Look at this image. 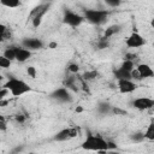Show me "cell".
<instances>
[{"label":"cell","instance_id":"obj_1","mask_svg":"<svg viewBox=\"0 0 154 154\" xmlns=\"http://www.w3.org/2000/svg\"><path fill=\"white\" fill-rule=\"evenodd\" d=\"M82 149L84 150H89V152H108V150H113L117 148V144H114L111 141L105 140L102 136L97 135V134H91L88 132L85 138L82 141L81 146Z\"/></svg>","mask_w":154,"mask_h":154},{"label":"cell","instance_id":"obj_2","mask_svg":"<svg viewBox=\"0 0 154 154\" xmlns=\"http://www.w3.org/2000/svg\"><path fill=\"white\" fill-rule=\"evenodd\" d=\"M2 88L7 89L12 96H22L29 91H31V87L23 79L17 77H8V79L4 83Z\"/></svg>","mask_w":154,"mask_h":154},{"label":"cell","instance_id":"obj_3","mask_svg":"<svg viewBox=\"0 0 154 154\" xmlns=\"http://www.w3.org/2000/svg\"><path fill=\"white\" fill-rule=\"evenodd\" d=\"M84 20H88L89 23L94 25H102L107 22L109 11L108 10H95V8H87L83 10Z\"/></svg>","mask_w":154,"mask_h":154},{"label":"cell","instance_id":"obj_4","mask_svg":"<svg viewBox=\"0 0 154 154\" xmlns=\"http://www.w3.org/2000/svg\"><path fill=\"white\" fill-rule=\"evenodd\" d=\"M51 4L49 2H42L40 5H37L36 7L32 8V11L29 14V18L31 20V24L34 28H38L42 23V18L45 17V14L48 12Z\"/></svg>","mask_w":154,"mask_h":154},{"label":"cell","instance_id":"obj_5","mask_svg":"<svg viewBox=\"0 0 154 154\" xmlns=\"http://www.w3.org/2000/svg\"><path fill=\"white\" fill-rule=\"evenodd\" d=\"M63 22L69 26L77 28L84 22V17L72 10L66 8V10H64V13H63Z\"/></svg>","mask_w":154,"mask_h":154},{"label":"cell","instance_id":"obj_6","mask_svg":"<svg viewBox=\"0 0 154 154\" xmlns=\"http://www.w3.org/2000/svg\"><path fill=\"white\" fill-rule=\"evenodd\" d=\"M77 135H78V129L75 126H69V128H64V129L59 130L57 134H54L52 140L55 142H66V141H70V140L77 137Z\"/></svg>","mask_w":154,"mask_h":154},{"label":"cell","instance_id":"obj_7","mask_svg":"<svg viewBox=\"0 0 154 154\" xmlns=\"http://www.w3.org/2000/svg\"><path fill=\"white\" fill-rule=\"evenodd\" d=\"M49 97L52 100H55L58 102H71L72 101V96H71V93L67 88L65 87H60V88H57L54 89L51 94H49Z\"/></svg>","mask_w":154,"mask_h":154},{"label":"cell","instance_id":"obj_8","mask_svg":"<svg viewBox=\"0 0 154 154\" xmlns=\"http://www.w3.org/2000/svg\"><path fill=\"white\" fill-rule=\"evenodd\" d=\"M131 105L134 108H136L138 111H148L154 107V100L152 97L141 96V97H136L135 100H132Z\"/></svg>","mask_w":154,"mask_h":154},{"label":"cell","instance_id":"obj_9","mask_svg":"<svg viewBox=\"0 0 154 154\" xmlns=\"http://www.w3.org/2000/svg\"><path fill=\"white\" fill-rule=\"evenodd\" d=\"M144 45H146V40L141 34L136 31L131 32L125 40V46L129 48H140V47H143Z\"/></svg>","mask_w":154,"mask_h":154},{"label":"cell","instance_id":"obj_10","mask_svg":"<svg viewBox=\"0 0 154 154\" xmlns=\"http://www.w3.org/2000/svg\"><path fill=\"white\" fill-rule=\"evenodd\" d=\"M117 87L122 94H130L137 89V84L132 79H117Z\"/></svg>","mask_w":154,"mask_h":154},{"label":"cell","instance_id":"obj_11","mask_svg":"<svg viewBox=\"0 0 154 154\" xmlns=\"http://www.w3.org/2000/svg\"><path fill=\"white\" fill-rule=\"evenodd\" d=\"M22 47L30 52L38 51V49L43 48V42L36 37H25L22 40Z\"/></svg>","mask_w":154,"mask_h":154},{"label":"cell","instance_id":"obj_12","mask_svg":"<svg viewBox=\"0 0 154 154\" xmlns=\"http://www.w3.org/2000/svg\"><path fill=\"white\" fill-rule=\"evenodd\" d=\"M140 75V78L143 79V78H149V77H153L154 76V71L153 69L148 65V64H138L136 67H135Z\"/></svg>","mask_w":154,"mask_h":154},{"label":"cell","instance_id":"obj_13","mask_svg":"<svg viewBox=\"0 0 154 154\" xmlns=\"http://www.w3.org/2000/svg\"><path fill=\"white\" fill-rule=\"evenodd\" d=\"M31 57V52L23 48L22 46H16V60L18 63H25Z\"/></svg>","mask_w":154,"mask_h":154},{"label":"cell","instance_id":"obj_14","mask_svg":"<svg viewBox=\"0 0 154 154\" xmlns=\"http://www.w3.org/2000/svg\"><path fill=\"white\" fill-rule=\"evenodd\" d=\"M122 30V26L119 24H113V25H109L108 28L105 29V32H103V38L108 40L109 37H112L113 35L118 34L119 31Z\"/></svg>","mask_w":154,"mask_h":154},{"label":"cell","instance_id":"obj_15","mask_svg":"<svg viewBox=\"0 0 154 154\" xmlns=\"http://www.w3.org/2000/svg\"><path fill=\"white\" fill-rule=\"evenodd\" d=\"M112 108H113V106L108 102H105V101L99 102V105H97V112L100 114H103V116L112 114Z\"/></svg>","mask_w":154,"mask_h":154},{"label":"cell","instance_id":"obj_16","mask_svg":"<svg viewBox=\"0 0 154 154\" xmlns=\"http://www.w3.org/2000/svg\"><path fill=\"white\" fill-rule=\"evenodd\" d=\"M2 57H5L6 59H8L11 63H12L13 60H16V46H10V47H7V48L4 51Z\"/></svg>","mask_w":154,"mask_h":154},{"label":"cell","instance_id":"obj_17","mask_svg":"<svg viewBox=\"0 0 154 154\" xmlns=\"http://www.w3.org/2000/svg\"><path fill=\"white\" fill-rule=\"evenodd\" d=\"M143 135H144V140H149V141H153L154 140V123L153 122L149 123V125L144 130Z\"/></svg>","mask_w":154,"mask_h":154},{"label":"cell","instance_id":"obj_18","mask_svg":"<svg viewBox=\"0 0 154 154\" xmlns=\"http://www.w3.org/2000/svg\"><path fill=\"white\" fill-rule=\"evenodd\" d=\"M97 76H99L97 71L91 70V71H87V72H84V73L82 75V79L85 81V82H88V81H94V79L97 78Z\"/></svg>","mask_w":154,"mask_h":154},{"label":"cell","instance_id":"obj_19","mask_svg":"<svg viewBox=\"0 0 154 154\" xmlns=\"http://www.w3.org/2000/svg\"><path fill=\"white\" fill-rule=\"evenodd\" d=\"M119 69H122L123 71H126V72H131V71L135 69V63L131 61V60H124V61L120 64Z\"/></svg>","mask_w":154,"mask_h":154},{"label":"cell","instance_id":"obj_20","mask_svg":"<svg viewBox=\"0 0 154 154\" xmlns=\"http://www.w3.org/2000/svg\"><path fill=\"white\" fill-rule=\"evenodd\" d=\"M0 4L5 7H8V8H16L18 6H20V1L19 0H1Z\"/></svg>","mask_w":154,"mask_h":154},{"label":"cell","instance_id":"obj_21","mask_svg":"<svg viewBox=\"0 0 154 154\" xmlns=\"http://www.w3.org/2000/svg\"><path fill=\"white\" fill-rule=\"evenodd\" d=\"M130 140H131L132 142H135V143H140V142L144 141V135H143V132H141V131L132 132V134L130 135Z\"/></svg>","mask_w":154,"mask_h":154},{"label":"cell","instance_id":"obj_22","mask_svg":"<svg viewBox=\"0 0 154 154\" xmlns=\"http://www.w3.org/2000/svg\"><path fill=\"white\" fill-rule=\"evenodd\" d=\"M67 71L71 72L72 75L77 73V72L79 71V66H78V64H76V63H70V64L67 65Z\"/></svg>","mask_w":154,"mask_h":154},{"label":"cell","instance_id":"obj_23","mask_svg":"<svg viewBox=\"0 0 154 154\" xmlns=\"http://www.w3.org/2000/svg\"><path fill=\"white\" fill-rule=\"evenodd\" d=\"M10 65H11V61L8 59H6L5 57L0 55V67L1 69H7Z\"/></svg>","mask_w":154,"mask_h":154},{"label":"cell","instance_id":"obj_24","mask_svg":"<svg viewBox=\"0 0 154 154\" xmlns=\"http://www.w3.org/2000/svg\"><path fill=\"white\" fill-rule=\"evenodd\" d=\"M7 130V122H6V118L0 114V131H6Z\"/></svg>","mask_w":154,"mask_h":154},{"label":"cell","instance_id":"obj_25","mask_svg":"<svg viewBox=\"0 0 154 154\" xmlns=\"http://www.w3.org/2000/svg\"><path fill=\"white\" fill-rule=\"evenodd\" d=\"M105 2H106V5H108L111 7H118V6L122 5V1L120 0H106Z\"/></svg>","mask_w":154,"mask_h":154},{"label":"cell","instance_id":"obj_26","mask_svg":"<svg viewBox=\"0 0 154 154\" xmlns=\"http://www.w3.org/2000/svg\"><path fill=\"white\" fill-rule=\"evenodd\" d=\"M26 72H28L29 77H31V78H36V69H35L34 66H28Z\"/></svg>","mask_w":154,"mask_h":154},{"label":"cell","instance_id":"obj_27","mask_svg":"<svg viewBox=\"0 0 154 154\" xmlns=\"http://www.w3.org/2000/svg\"><path fill=\"white\" fill-rule=\"evenodd\" d=\"M7 94H8V90L1 87V89H0V100H2V99H4V97L7 95Z\"/></svg>","mask_w":154,"mask_h":154},{"label":"cell","instance_id":"obj_28","mask_svg":"<svg viewBox=\"0 0 154 154\" xmlns=\"http://www.w3.org/2000/svg\"><path fill=\"white\" fill-rule=\"evenodd\" d=\"M6 32H7V26H6L5 24L0 23V35H2V34H6Z\"/></svg>","mask_w":154,"mask_h":154},{"label":"cell","instance_id":"obj_29","mask_svg":"<svg viewBox=\"0 0 154 154\" xmlns=\"http://www.w3.org/2000/svg\"><path fill=\"white\" fill-rule=\"evenodd\" d=\"M22 149H23V147H16V148L11 152V154H17V153H18V152H20Z\"/></svg>","mask_w":154,"mask_h":154},{"label":"cell","instance_id":"obj_30","mask_svg":"<svg viewBox=\"0 0 154 154\" xmlns=\"http://www.w3.org/2000/svg\"><path fill=\"white\" fill-rule=\"evenodd\" d=\"M6 34H2V35H0V42H2V41H5L6 40Z\"/></svg>","mask_w":154,"mask_h":154},{"label":"cell","instance_id":"obj_31","mask_svg":"<svg viewBox=\"0 0 154 154\" xmlns=\"http://www.w3.org/2000/svg\"><path fill=\"white\" fill-rule=\"evenodd\" d=\"M57 46H58V45H57L55 42H51V43H49V48H55Z\"/></svg>","mask_w":154,"mask_h":154},{"label":"cell","instance_id":"obj_32","mask_svg":"<svg viewBox=\"0 0 154 154\" xmlns=\"http://www.w3.org/2000/svg\"><path fill=\"white\" fill-rule=\"evenodd\" d=\"M16 119H17V122H23V120H24V118H23L22 116H17Z\"/></svg>","mask_w":154,"mask_h":154},{"label":"cell","instance_id":"obj_33","mask_svg":"<svg viewBox=\"0 0 154 154\" xmlns=\"http://www.w3.org/2000/svg\"><path fill=\"white\" fill-rule=\"evenodd\" d=\"M76 112H82V108H81V107H78V108H76Z\"/></svg>","mask_w":154,"mask_h":154},{"label":"cell","instance_id":"obj_34","mask_svg":"<svg viewBox=\"0 0 154 154\" xmlns=\"http://www.w3.org/2000/svg\"><path fill=\"white\" fill-rule=\"evenodd\" d=\"M2 78H4V77H2V76H1V75H0V83H1V82H2Z\"/></svg>","mask_w":154,"mask_h":154},{"label":"cell","instance_id":"obj_35","mask_svg":"<svg viewBox=\"0 0 154 154\" xmlns=\"http://www.w3.org/2000/svg\"><path fill=\"white\" fill-rule=\"evenodd\" d=\"M29 154H36V153H34V152H30V153H29Z\"/></svg>","mask_w":154,"mask_h":154},{"label":"cell","instance_id":"obj_36","mask_svg":"<svg viewBox=\"0 0 154 154\" xmlns=\"http://www.w3.org/2000/svg\"><path fill=\"white\" fill-rule=\"evenodd\" d=\"M111 154H118V153H111Z\"/></svg>","mask_w":154,"mask_h":154}]
</instances>
